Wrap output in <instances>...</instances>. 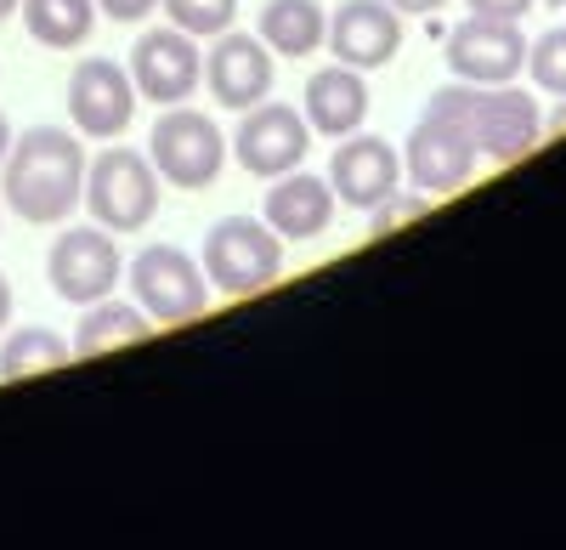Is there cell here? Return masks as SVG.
<instances>
[{"label":"cell","mask_w":566,"mask_h":550,"mask_svg":"<svg viewBox=\"0 0 566 550\" xmlns=\"http://www.w3.org/2000/svg\"><path fill=\"white\" fill-rule=\"evenodd\" d=\"M301 114H306V125L317 136H335V143L352 136V131H363V120H368V80H363V69H346V63L312 69Z\"/></svg>","instance_id":"cell-17"},{"label":"cell","mask_w":566,"mask_h":550,"mask_svg":"<svg viewBox=\"0 0 566 550\" xmlns=\"http://www.w3.org/2000/svg\"><path fill=\"white\" fill-rule=\"evenodd\" d=\"M464 7L476 12V18H504V23H522V18L538 7V0H464Z\"/></svg>","instance_id":"cell-25"},{"label":"cell","mask_w":566,"mask_h":550,"mask_svg":"<svg viewBox=\"0 0 566 550\" xmlns=\"http://www.w3.org/2000/svg\"><path fill=\"white\" fill-rule=\"evenodd\" d=\"M159 188L165 176L154 159H142L136 148H108L97 159H85V210L108 234H142L159 216Z\"/></svg>","instance_id":"cell-3"},{"label":"cell","mask_w":566,"mask_h":550,"mask_svg":"<svg viewBox=\"0 0 566 550\" xmlns=\"http://www.w3.org/2000/svg\"><path fill=\"white\" fill-rule=\"evenodd\" d=\"M424 108L448 114L488 165L527 159L538 148V136H544V114H538V103L527 97L522 85H470V80H453V85L431 91V103H424Z\"/></svg>","instance_id":"cell-2"},{"label":"cell","mask_w":566,"mask_h":550,"mask_svg":"<svg viewBox=\"0 0 566 550\" xmlns=\"http://www.w3.org/2000/svg\"><path fill=\"white\" fill-rule=\"evenodd\" d=\"M199 267L216 295H255L283 272V239L261 216H221L205 234Z\"/></svg>","instance_id":"cell-4"},{"label":"cell","mask_w":566,"mask_h":550,"mask_svg":"<svg viewBox=\"0 0 566 550\" xmlns=\"http://www.w3.org/2000/svg\"><path fill=\"white\" fill-rule=\"evenodd\" d=\"M130 85L142 103H187L193 91L205 85V52L193 45V34H181L176 23L170 29H142L136 45H130Z\"/></svg>","instance_id":"cell-7"},{"label":"cell","mask_w":566,"mask_h":550,"mask_svg":"<svg viewBox=\"0 0 566 550\" xmlns=\"http://www.w3.org/2000/svg\"><path fill=\"white\" fill-rule=\"evenodd\" d=\"M391 7H397L402 18H424V12H442L448 0H391Z\"/></svg>","instance_id":"cell-27"},{"label":"cell","mask_w":566,"mask_h":550,"mask_svg":"<svg viewBox=\"0 0 566 550\" xmlns=\"http://www.w3.org/2000/svg\"><path fill=\"white\" fill-rule=\"evenodd\" d=\"M328 52L346 69H386L402 52V12L391 0H340L328 12Z\"/></svg>","instance_id":"cell-13"},{"label":"cell","mask_w":566,"mask_h":550,"mask_svg":"<svg viewBox=\"0 0 566 550\" xmlns=\"http://www.w3.org/2000/svg\"><path fill=\"white\" fill-rule=\"evenodd\" d=\"M12 12H18V0H0V23H7Z\"/></svg>","instance_id":"cell-30"},{"label":"cell","mask_w":566,"mask_h":550,"mask_svg":"<svg viewBox=\"0 0 566 550\" xmlns=\"http://www.w3.org/2000/svg\"><path fill=\"white\" fill-rule=\"evenodd\" d=\"M482 154L470 148V136L437 114V108H424V120L408 131V148H402V170L408 181L424 194V199H442V194H459L470 176H476Z\"/></svg>","instance_id":"cell-9"},{"label":"cell","mask_w":566,"mask_h":550,"mask_svg":"<svg viewBox=\"0 0 566 550\" xmlns=\"http://www.w3.org/2000/svg\"><path fill=\"white\" fill-rule=\"evenodd\" d=\"M255 34L272 58H312L328 34V18L317 0H266Z\"/></svg>","instance_id":"cell-18"},{"label":"cell","mask_w":566,"mask_h":550,"mask_svg":"<svg viewBox=\"0 0 566 550\" xmlns=\"http://www.w3.org/2000/svg\"><path fill=\"white\" fill-rule=\"evenodd\" d=\"M159 7L193 40H216L221 29H232V18H239V0H159Z\"/></svg>","instance_id":"cell-22"},{"label":"cell","mask_w":566,"mask_h":550,"mask_svg":"<svg viewBox=\"0 0 566 550\" xmlns=\"http://www.w3.org/2000/svg\"><path fill=\"white\" fill-rule=\"evenodd\" d=\"M7 148H12V125H7V114H0V165H7Z\"/></svg>","instance_id":"cell-29"},{"label":"cell","mask_w":566,"mask_h":550,"mask_svg":"<svg viewBox=\"0 0 566 550\" xmlns=\"http://www.w3.org/2000/svg\"><path fill=\"white\" fill-rule=\"evenodd\" d=\"M335 210H340L335 188H328L323 176L301 170V165L272 176V188L261 199V221L272 227L283 245H290V239H323L328 227H335Z\"/></svg>","instance_id":"cell-16"},{"label":"cell","mask_w":566,"mask_h":550,"mask_svg":"<svg viewBox=\"0 0 566 550\" xmlns=\"http://www.w3.org/2000/svg\"><path fill=\"white\" fill-rule=\"evenodd\" d=\"M159 7V0H97V12L108 18V23H142Z\"/></svg>","instance_id":"cell-26"},{"label":"cell","mask_w":566,"mask_h":550,"mask_svg":"<svg viewBox=\"0 0 566 550\" xmlns=\"http://www.w3.org/2000/svg\"><path fill=\"white\" fill-rule=\"evenodd\" d=\"M431 205H424V194L413 188V194H391V199H380L368 210V234H391V227H402V221H413V216H424Z\"/></svg>","instance_id":"cell-24"},{"label":"cell","mask_w":566,"mask_h":550,"mask_svg":"<svg viewBox=\"0 0 566 550\" xmlns=\"http://www.w3.org/2000/svg\"><path fill=\"white\" fill-rule=\"evenodd\" d=\"M154 330V318L142 312L136 301H91L85 318H80V330H74V357H97V352H114V346H130V341H148Z\"/></svg>","instance_id":"cell-19"},{"label":"cell","mask_w":566,"mask_h":550,"mask_svg":"<svg viewBox=\"0 0 566 550\" xmlns=\"http://www.w3.org/2000/svg\"><path fill=\"white\" fill-rule=\"evenodd\" d=\"M527 74L549 97H566V29H549L527 45Z\"/></svg>","instance_id":"cell-23"},{"label":"cell","mask_w":566,"mask_h":550,"mask_svg":"<svg viewBox=\"0 0 566 550\" xmlns=\"http://www.w3.org/2000/svg\"><path fill=\"white\" fill-rule=\"evenodd\" d=\"M18 12L45 52H74L97 29V0H18Z\"/></svg>","instance_id":"cell-20"},{"label":"cell","mask_w":566,"mask_h":550,"mask_svg":"<svg viewBox=\"0 0 566 550\" xmlns=\"http://www.w3.org/2000/svg\"><path fill=\"white\" fill-rule=\"evenodd\" d=\"M69 120L91 143H114V136L136 120V85L130 69H119L114 58H85L69 74Z\"/></svg>","instance_id":"cell-12"},{"label":"cell","mask_w":566,"mask_h":550,"mask_svg":"<svg viewBox=\"0 0 566 550\" xmlns=\"http://www.w3.org/2000/svg\"><path fill=\"white\" fill-rule=\"evenodd\" d=\"M69 357H74V346L57 330H18L0 341V381H29L45 370H63Z\"/></svg>","instance_id":"cell-21"},{"label":"cell","mask_w":566,"mask_h":550,"mask_svg":"<svg viewBox=\"0 0 566 550\" xmlns=\"http://www.w3.org/2000/svg\"><path fill=\"white\" fill-rule=\"evenodd\" d=\"M119 272H125L119 245H114L108 227H97V221H91V227H63L52 256H45V279H52V290L63 301H74V307H91V301L114 295Z\"/></svg>","instance_id":"cell-8"},{"label":"cell","mask_w":566,"mask_h":550,"mask_svg":"<svg viewBox=\"0 0 566 550\" xmlns=\"http://www.w3.org/2000/svg\"><path fill=\"white\" fill-rule=\"evenodd\" d=\"M125 279H130V295L136 307L154 318V324H187V318H199L210 307V279H205V267L176 250V245H148V250H136V261L125 267Z\"/></svg>","instance_id":"cell-6"},{"label":"cell","mask_w":566,"mask_h":550,"mask_svg":"<svg viewBox=\"0 0 566 550\" xmlns=\"http://www.w3.org/2000/svg\"><path fill=\"white\" fill-rule=\"evenodd\" d=\"M328 188H335L340 205L368 216L380 199H391L402 188V154L386 143V136L352 131V136H340L335 159H328Z\"/></svg>","instance_id":"cell-14"},{"label":"cell","mask_w":566,"mask_h":550,"mask_svg":"<svg viewBox=\"0 0 566 550\" xmlns=\"http://www.w3.org/2000/svg\"><path fill=\"white\" fill-rule=\"evenodd\" d=\"M85 199V143L80 131L63 125H34L12 136L7 165H0V205L18 221L52 227L69 221Z\"/></svg>","instance_id":"cell-1"},{"label":"cell","mask_w":566,"mask_h":550,"mask_svg":"<svg viewBox=\"0 0 566 550\" xmlns=\"http://www.w3.org/2000/svg\"><path fill=\"white\" fill-rule=\"evenodd\" d=\"M306 148H312V125L290 103H255V108H244L239 131H232V159L261 181L295 170L306 159Z\"/></svg>","instance_id":"cell-10"},{"label":"cell","mask_w":566,"mask_h":550,"mask_svg":"<svg viewBox=\"0 0 566 550\" xmlns=\"http://www.w3.org/2000/svg\"><path fill=\"white\" fill-rule=\"evenodd\" d=\"M205 85H210V97L221 108H232V114L266 103L272 97V52L261 45V34L221 29L216 45L205 52Z\"/></svg>","instance_id":"cell-15"},{"label":"cell","mask_w":566,"mask_h":550,"mask_svg":"<svg viewBox=\"0 0 566 550\" xmlns=\"http://www.w3.org/2000/svg\"><path fill=\"white\" fill-rule=\"evenodd\" d=\"M448 69H453V80H470V85H510L515 74L527 69V34H522V23L470 12L448 34Z\"/></svg>","instance_id":"cell-11"},{"label":"cell","mask_w":566,"mask_h":550,"mask_svg":"<svg viewBox=\"0 0 566 550\" xmlns=\"http://www.w3.org/2000/svg\"><path fill=\"white\" fill-rule=\"evenodd\" d=\"M148 159L165 181L199 194L227 165V136L210 114H193L187 103H170V114H159L154 131H148Z\"/></svg>","instance_id":"cell-5"},{"label":"cell","mask_w":566,"mask_h":550,"mask_svg":"<svg viewBox=\"0 0 566 550\" xmlns=\"http://www.w3.org/2000/svg\"><path fill=\"white\" fill-rule=\"evenodd\" d=\"M12 324V284H7V272H0V330Z\"/></svg>","instance_id":"cell-28"}]
</instances>
